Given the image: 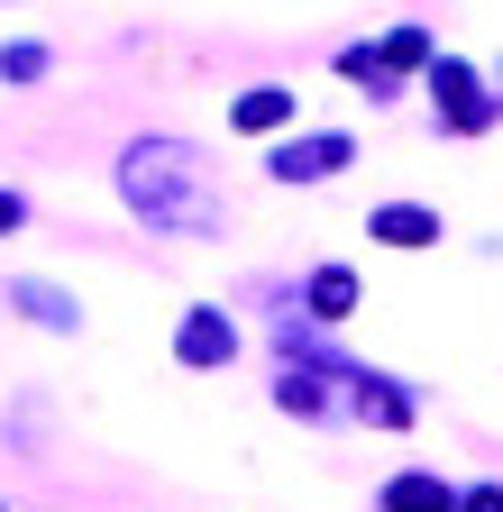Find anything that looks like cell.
Listing matches in <instances>:
<instances>
[{
	"instance_id": "obj_14",
	"label": "cell",
	"mask_w": 503,
	"mask_h": 512,
	"mask_svg": "<svg viewBox=\"0 0 503 512\" xmlns=\"http://www.w3.org/2000/svg\"><path fill=\"white\" fill-rule=\"evenodd\" d=\"M10 229H28V192H10V183H0V238H10Z\"/></svg>"
},
{
	"instance_id": "obj_6",
	"label": "cell",
	"mask_w": 503,
	"mask_h": 512,
	"mask_svg": "<svg viewBox=\"0 0 503 512\" xmlns=\"http://www.w3.org/2000/svg\"><path fill=\"white\" fill-rule=\"evenodd\" d=\"M229 128H238V138H275V128H293V92H284V83L238 92V101H229Z\"/></svg>"
},
{
	"instance_id": "obj_9",
	"label": "cell",
	"mask_w": 503,
	"mask_h": 512,
	"mask_svg": "<svg viewBox=\"0 0 503 512\" xmlns=\"http://www.w3.org/2000/svg\"><path fill=\"white\" fill-rule=\"evenodd\" d=\"M10 302L37 320V330H83V302H65V293H55V284H37V275H19V284H10Z\"/></svg>"
},
{
	"instance_id": "obj_4",
	"label": "cell",
	"mask_w": 503,
	"mask_h": 512,
	"mask_svg": "<svg viewBox=\"0 0 503 512\" xmlns=\"http://www.w3.org/2000/svg\"><path fill=\"white\" fill-rule=\"evenodd\" d=\"M238 357V320L220 302H193L183 311V330H174V366H193V375H220Z\"/></svg>"
},
{
	"instance_id": "obj_15",
	"label": "cell",
	"mask_w": 503,
	"mask_h": 512,
	"mask_svg": "<svg viewBox=\"0 0 503 512\" xmlns=\"http://www.w3.org/2000/svg\"><path fill=\"white\" fill-rule=\"evenodd\" d=\"M458 512H503V485H467V494H458Z\"/></svg>"
},
{
	"instance_id": "obj_16",
	"label": "cell",
	"mask_w": 503,
	"mask_h": 512,
	"mask_svg": "<svg viewBox=\"0 0 503 512\" xmlns=\"http://www.w3.org/2000/svg\"><path fill=\"white\" fill-rule=\"evenodd\" d=\"M0 512H10V503H0Z\"/></svg>"
},
{
	"instance_id": "obj_13",
	"label": "cell",
	"mask_w": 503,
	"mask_h": 512,
	"mask_svg": "<svg viewBox=\"0 0 503 512\" xmlns=\"http://www.w3.org/2000/svg\"><path fill=\"white\" fill-rule=\"evenodd\" d=\"M339 74H348L357 92H375V101L394 92V74H385V55H375V46H348V55H339Z\"/></svg>"
},
{
	"instance_id": "obj_10",
	"label": "cell",
	"mask_w": 503,
	"mask_h": 512,
	"mask_svg": "<svg viewBox=\"0 0 503 512\" xmlns=\"http://www.w3.org/2000/svg\"><path fill=\"white\" fill-rule=\"evenodd\" d=\"M302 311H311V320H348V311H357V275H348V266H311Z\"/></svg>"
},
{
	"instance_id": "obj_12",
	"label": "cell",
	"mask_w": 503,
	"mask_h": 512,
	"mask_svg": "<svg viewBox=\"0 0 503 512\" xmlns=\"http://www.w3.org/2000/svg\"><path fill=\"white\" fill-rule=\"evenodd\" d=\"M46 74H55V55L37 37H10V46H0V83H46Z\"/></svg>"
},
{
	"instance_id": "obj_7",
	"label": "cell",
	"mask_w": 503,
	"mask_h": 512,
	"mask_svg": "<svg viewBox=\"0 0 503 512\" xmlns=\"http://www.w3.org/2000/svg\"><path fill=\"white\" fill-rule=\"evenodd\" d=\"M366 229L385 238V247H439V211H430V202H385Z\"/></svg>"
},
{
	"instance_id": "obj_2",
	"label": "cell",
	"mask_w": 503,
	"mask_h": 512,
	"mask_svg": "<svg viewBox=\"0 0 503 512\" xmlns=\"http://www.w3.org/2000/svg\"><path fill=\"white\" fill-rule=\"evenodd\" d=\"M421 74H430V101H439V128H449V138H485V128L503 119V92H476V64L430 55Z\"/></svg>"
},
{
	"instance_id": "obj_1",
	"label": "cell",
	"mask_w": 503,
	"mask_h": 512,
	"mask_svg": "<svg viewBox=\"0 0 503 512\" xmlns=\"http://www.w3.org/2000/svg\"><path fill=\"white\" fill-rule=\"evenodd\" d=\"M119 202H129L147 229H165V238H211V229L229 220L211 156L183 147V138H138V147H119Z\"/></svg>"
},
{
	"instance_id": "obj_11",
	"label": "cell",
	"mask_w": 503,
	"mask_h": 512,
	"mask_svg": "<svg viewBox=\"0 0 503 512\" xmlns=\"http://www.w3.org/2000/svg\"><path fill=\"white\" fill-rule=\"evenodd\" d=\"M375 55H385V74H421L439 46H430V28H385V37H375Z\"/></svg>"
},
{
	"instance_id": "obj_8",
	"label": "cell",
	"mask_w": 503,
	"mask_h": 512,
	"mask_svg": "<svg viewBox=\"0 0 503 512\" xmlns=\"http://www.w3.org/2000/svg\"><path fill=\"white\" fill-rule=\"evenodd\" d=\"M275 403H284L293 421H330V412H339L330 375H302V366H284V375H275Z\"/></svg>"
},
{
	"instance_id": "obj_5",
	"label": "cell",
	"mask_w": 503,
	"mask_h": 512,
	"mask_svg": "<svg viewBox=\"0 0 503 512\" xmlns=\"http://www.w3.org/2000/svg\"><path fill=\"white\" fill-rule=\"evenodd\" d=\"M375 512H458V485H449V476L403 467V476H385V485H375Z\"/></svg>"
},
{
	"instance_id": "obj_3",
	"label": "cell",
	"mask_w": 503,
	"mask_h": 512,
	"mask_svg": "<svg viewBox=\"0 0 503 512\" xmlns=\"http://www.w3.org/2000/svg\"><path fill=\"white\" fill-rule=\"evenodd\" d=\"M348 156H357L348 128H311V138L266 147V174H275V183H330V174H348Z\"/></svg>"
}]
</instances>
